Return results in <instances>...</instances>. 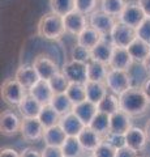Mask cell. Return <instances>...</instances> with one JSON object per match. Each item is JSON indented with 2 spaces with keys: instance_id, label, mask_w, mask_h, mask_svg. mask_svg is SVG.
<instances>
[{
  "instance_id": "1",
  "label": "cell",
  "mask_w": 150,
  "mask_h": 157,
  "mask_svg": "<svg viewBox=\"0 0 150 157\" xmlns=\"http://www.w3.org/2000/svg\"><path fill=\"white\" fill-rule=\"evenodd\" d=\"M119 104L120 110L127 113L129 117H141L148 110V106L150 101L145 96L141 88H133L130 86L129 89L119 94Z\"/></svg>"
},
{
  "instance_id": "2",
  "label": "cell",
  "mask_w": 150,
  "mask_h": 157,
  "mask_svg": "<svg viewBox=\"0 0 150 157\" xmlns=\"http://www.w3.org/2000/svg\"><path fill=\"white\" fill-rule=\"evenodd\" d=\"M37 33L39 37L50 39V41L60 39L65 33L64 18H63V16H59L54 12L45 14L38 22Z\"/></svg>"
},
{
  "instance_id": "3",
  "label": "cell",
  "mask_w": 150,
  "mask_h": 157,
  "mask_svg": "<svg viewBox=\"0 0 150 157\" xmlns=\"http://www.w3.org/2000/svg\"><path fill=\"white\" fill-rule=\"evenodd\" d=\"M27 90L24 88L16 78H8L2 85V97L4 102L11 107H18L26 96Z\"/></svg>"
},
{
  "instance_id": "4",
  "label": "cell",
  "mask_w": 150,
  "mask_h": 157,
  "mask_svg": "<svg viewBox=\"0 0 150 157\" xmlns=\"http://www.w3.org/2000/svg\"><path fill=\"white\" fill-rule=\"evenodd\" d=\"M130 76L128 71H123V70H112L110 68L107 78H106V85L108 89L115 93V94H122L123 92L130 88Z\"/></svg>"
},
{
  "instance_id": "5",
  "label": "cell",
  "mask_w": 150,
  "mask_h": 157,
  "mask_svg": "<svg viewBox=\"0 0 150 157\" xmlns=\"http://www.w3.org/2000/svg\"><path fill=\"white\" fill-rule=\"evenodd\" d=\"M110 37L112 39L115 46L127 48L130 43L137 38V33H136V29L134 28H130L123 22L116 21L112 32L110 34Z\"/></svg>"
},
{
  "instance_id": "6",
  "label": "cell",
  "mask_w": 150,
  "mask_h": 157,
  "mask_svg": "<svg viewBox=\"0 0 150 157\" xmlns=\"http://www.w3.org/2000/svg\"><path fill=\"white\" fill-rule=\"evenodd\" d=\"M20 132L25 141H27V143H35V141H39L43 137L45 127L41 123L39 118H24L21 122Z\"/></svg>"
},
{
  "instance_id": "7",
  "label": "cell",
  "mask_w": 150,
  "mask_h": 157,
  "mask_svg": "<svg viewBox=\"0 0 150 157\" xmlns=\"http://www.w3.org/2000/svg\"><path fill=\"white\" fill-rule=\"evenodd\" d=\"M61 72L67 76V78L71 82L85 84L88 81V64L86 63H81V62L71 59V60L64 63V66L61 68Z\"/></svg>"
},
{
  "instance_id": "8",
  "label": "cell",
  "mask_w": 150,
  "mask_h": 157,
  "mask_svg": "<svg viewBox=\"0 0 150 157\" xmlns=\"http://www.w3.org/2000/svg\"><path fill=\"white\" fill-rule=\"evenodd\" d=\"M145 17H146V14L144 13L141 7L138 6V3H127L123 12L118 17V21L136 29L145 20Z\"/></svg>"
},
{
  "instance_id": "9",
  "label": "cell",
  "mask_w": 150,
  "mask_h": 157,
  "mask_svg": "<svg viewBox=\"0 0 150 157\" xmlns=\"http://www.w3.org/2000/svg\"><path fill=\"white\" fill-rule=\"evenodd\" d=\"M116 21L118 18L104 13L103 11H94L89 16V25L101 32L103 36H110Z\"/></svg>"
},
{
  "instance_id": "10",
  "label": "cell",
  "mask_w": 150,
  "mask_h": 157,
  "mask_svg": "<svg viewBox=\"0 0 150 157\" xmlns=\"http://www.w3.org/2000/svg\"><path fill=\"white\" fill-rule=\"evenodd\" d=\"M21 119L12 110H5L0 117V131L4 136H14L21 131Z\"/></svg>"
},
{
  "instance_id": "11",
  "label": "cell",
  "mask_w": 150,
  "mask_h": 157,
  "mask_svg": "<svg viewBox=\"0 0 150 157\" xmlns=\"http://www.w3.org/2000/svg\"><path fill=\"white\" fill-rule=\"evenodd\" d=\"M106 37L107 36H104L90 51H91V60H97V62L104 63V64H108L111 60V56H112L115 45L111 37L110 39H107Z\"/></svg>"
},
{
  "instance_id": "12",
  "label": "cell",
  "mask_w": 150,
  "mask_h": 157,
  "mask_svg": "<svg viewBox=\"0 0 150 157\" xmlns=\"http://www.w3.org/2000/svg\"><path fill=\"white\" fill-rule=\"evenodd\" d=\"M63 18H64L65 32L69 34H73V36H79L85 28L89 26L88 20H86V14L76 11V9L72 11L71 13H68L67 16H64Z\"/></svg>"
},
{
  "instance_id": "13",
  "label": "cell",
  "mask_w": 150,
  "mask_h": 157,
  "mask_svg": "<svg viewBox=\"0 0 150 157\" xmlns=\"http://www.w3.org/2000/svg\"><path fill=\"white\" fill-rule=\"evenodd\" d=\"M134 60L130 56L128 48L125 47H114V52L111 56V60L108 63V67L112 70H123V71H129Z\"/></svg>"
},
{
  "instance_id": "14",
  "label": "cell",
  "mask_w": 150,
  "mask_h": 157,
  "mask_svg": "<svg viewBox=\"0 0 150 157\" xmlns=\"http://www.w3.org/2000/svg\"><path fill=\"white\" fill-rule=\"evenodd\" d=\"M33 66H34L39 78H43V80H50L55 73L59 72L56 63L52 60L51 58H48L47 55L35 56L34 62H33Z\"/></svg>"
},
{
  "instance_id": "15",
  "label": "cell",
  "mask_w": 150,
  "mask_h": 157,
  "mask_svg": "<svg viewBox=\"0 0 150 157\" xmlns=\"http://www.w3.org/2000/svg\"><path fill=\"white\" fill-rule=\"evenodd\" d=\"M14 78H16L26 90H29L31 86H34L38 82L39 76H38V73L33 64H22L17 68L16 73H14Z\"/></svg>"
},
{
  "instance_id": "16",
  "label": "cell",
  "mask_w": 150,
  "mask_h": 157,
  "mask_svg": "<svg viewBox=\"0 0 150 157\" xmlns=\"http://www.w3.org/2000/svg\"><path fill=\"white\" fill-rule=\"evenodd\" d=\"M17 109L22 118H38L43 109V105L27 92Z\"/></svg>"
},
{
  "instance_id": "17",
  "label": "cell",
  "mask_w": 150,
  "mask_h": 157,
  "mask_svg": "<svg viewBox=\"0 0 150 157\" xmlns=\"http://www.w3.org/2000/svg\"><path fill=\"white\" fill-rule=\"evenodd\" d=\"M27 92L30 93L33 97H35L43 106L50 105L52 98H54V96H55L54 90H52L51 86H50L48 80H43V78H39L37 84L34 86H31Z\"/></svg>"
},
{
  "instance_id": "18",
  "label": "cell",
  "mask_w": 150,
  "mask_h": 157,
  "mask_svg": "<svg viewBox=\"0 0 150 157\" xmlns=\"http://www.w3.org/2000/svg\"><path fill=\"white\" fill-rule=\"evenodd\" d=\"M127 113H124L123 110H119L111 114V126H110V132L111 134H120L125 135L129 131L132 126V121Z\"/></svg>"
},
{
  "instance_id": "19",
  "label": "cell",
  "mask_w": 150,
  "mask_h": 157,
  "mask_svg": "<svg viewBox=\"0 0 150 157\" xmlns=\"http://www.w3.org/2000/svg\"><path fill=\"white\" fill-rule=\"evenodd\" d=\"M59 124L63 127V130L65 131V134L68 136H79L80 132L86 127L84 124V122H82L73 111H71L65 115H61Z\"/></svg>"
},
{
  "instance_id": "20",
  "label": "cell",
  "mask_w": 150,
  "mask_h": 157,
  "mask_svg": "<svg viewBox=\"0 0 150 157\" xmlns=\"http://www.w3.org/2000/svg\"><path fill=\"white\" fill-rule=\"evenodd\" d=\"M77 137H79L81 145L84 147V149L86 152H89V153H93V152L98 148V145L103 141V137L97 134L89 126H86Z\"/></svg>"
},
{
  "instance_id": "21",
  "label": "cell",
  "mask_w": 150,
  "mask_h": 157,
  "mask_svg": "<svg viewBox=\"0 0 150 157\" xmlns=\"http://www.w3.org/2000/svg\"><path fill=\"white\" fill-rule=\"evenodd\" d=\"M125 141L129 148H132L137 152H142L148 143V136L145 134V130H141L138 127H130L129 131L125 134Z\"/></svg>"
},
{
  "instance_id": "22",
  "label": "cell",
  "mask_w": 150,
  "mask_h": 157,
  "mask_svg": "<svg viewBox=\"0 0 150 157\" xmlns=\"http://www.w3.org/2000/svg\"><path fill=\"white\" fill-rule=\"evenodd\" d=\"M72 111L84 122L85 126H89L90 122L93 121V118L95 117V114L98 113V105L89 100H85V101L80 102V104L75 105Z\"/></svg>"
},
{
  "instance_id": "23",
  "label": "cell",
  "mask_w": 150,
  "mask_h": 157,
  "mask_svg": "<svg viewBox=\"0 0 150 157\" xmlns=\"http://www.w3.org/2000/svg\"><path fill=\"white\" fill-rule=\"evenodd\" d=\"M67 137H68V135L65 134V131L63 130L60 124L48 127V128L45 130V134H43V140H45L46 145H52V147H63Z\"/></svg>"
},
{
  "instance_id": "24",
  "label": "cell",
  "mask_w": 150,
  "mask_h": 157,
  "mask_svg": "<svg viewBox=\"0 0 150 157\" xmlns=\"http://www.w3.org/2000/svg\"><path fill=\"white\" fill-rule=\"evenodd\" d=\"M86 97L88 100L98 105L103 98L107 96V85L106 82H98V81H86Z\"/></svg>"
},
{
  "instance_id": "25",
  "label": "cell",
  "mask_w": 150,
  "mask_h": 157,
  "mask_svg": "<svg viewBox=\"0 0 150 157\" xmlns=\"http://www.w3.org/2000/svg\"><path fill=\"white\" fill-rule=\"evenodd\" d=\"M127 48H128L132 59L134 60V63H141V64L150 54V45L145 41H142V39H140L138 37L134 39Z\"/></svg>"
},
{
  "instance_id": "26",
  "label": "cell",
  "mask_w": 150,
  "mask_h": 157,
  "mask_svg": "<svg viewBox=\"0 0 150 157\" xmlns=\"http://www.w3.org/2000/svg\"><path fill=\"white\" fill-rule=\"evenodd\" d=\"M103 37L104 36L102 33L89 25L88 28H85L84 30L77 36V43L86 47V48H89V50H91V48H93Z\"/></svg>"
},
{
  "instance_id": "27",
  "label": "cell",
  "mask_w": 150,
  "mask_h": 157,
  "mask_svg": "<svg viewBox=\"0 0 150 157\" xmlns=\"http://www.w3.org/2000/svg\"><path fill=\"white\" fill-rule=\"evenodd\" d=\"M110 71L108 64L90 60L88 63V81H98V82H106Z\"/></svg>"
},
{
  "instance_id": "28",
  "label": "cell",
  "mask_w": 150,
  "mask_h": 157,
  "mask_svg": "<svg viewBox=\"0 0 150 157\" xmlns=\"http://www.w3.org/2000/svg\"><path fill=\"white\" fill-rule=\"evenodd\" d=\"M110 126H111V115L107 114V113L99 111V110L89 124L90 128H93L103 139L110 134Z\"/></svg>"
},
{
  "instance_id": "29",
  "label": "cell",
  "mask_w": 150,
  "mask_h": 157,
  "mask_svg": "<svg viewBox=\"0 0 150 157\" xmlns=\"http://www.w3.org/2000/svg\"><path fill=\"white\" fill-rule=\"evenodd\" d=\"M61 151L65 157H82L84 156V147L81 145L77 136H68L64 144L61 147Z\"/></svg>"
},
{
  "instance_id": "30",
  "label": "cell",
  "mask_w": 150,
  "mask_h": 157,
  "mask_svg": "<svg viewBox=\"0 0 150 157\" xmlns=\"http://www.w3.org/2000/svg\"><path fill=\"white\" fill-rule=\"evenodd\" d=\"M38 118H39L41 123L43 124V127H45V130H46V128H48V127L59 124L60 119H61V115L51 105H45Z\"/></svg>"
},
{
  "instance_id": "31",
  "label": "cell",
  "mask_w": 150,
  "mask_h": 157,
  "mask_svg": "<svg viewBox=\"0 0 150 157\" xmlns=\"http://www.w3.org/2000/svg\"><path fill=\"white\" fill-rule=\"evenodd\" d=\"M54 109L59 113L60 115H65L73 110V102L69 100V97L67 96V93H60V94H55L52 98L51 104Z\"/></svg>"
},
{
  "instance_id": "32",
  "label": "cell",
  "mask_w": 150,
  "mask_h": 157,
  "mask_svg": "<svg viewBox=\"0 0 150 157\" xmlns=\"http://www.w3.org/2000/svg\"><path fill=\"white\" fill-rule=\"evenodd\" d=\"M67 96L69 97V100L73 102V105H77L80 102L88 100L86 97V88L85 84H80V82H71L68 89H67Z\"/></svg>"
},
{
  "instance_id": "33",
  "label": "cell",
  "mask_w": 150,
  "mask_h": 157,
  "mask_svg": "<svg viewBox=\"0 0 150 157\" xmlns=\"http://www.w3.org/2000/svg\"><path fill=\"white\" fill-rule=\"evenodd\" d=\"M124 0H101V11L118 18L125 7Z\"/></svg>"
},
{
  "instance_id": "34",
  "label": "cell",
  "mask_w": 150,
  "mask_h": 157,
  "mask_svg": "<svg viewBox=\"0 0 150 157\" xmlns=\"http://www.w3.org/2000/svg\"><path fill=\"white\" fill-rule=\"evenodd\" d=\"M76 0H50L51 12H54L59 16H67L72 11H75Z\"/></svg>"
},
{
  "instance_id": "35",
  "label": "cell",
  "mask_w": 150,
  "mask_h": 157,
  "mask_svg": "<svg viewBox=\"0 0 150 157\" xmlns=\"http://www.w3.org/2000/svg\"><path fill=\"white\" fill-rule=\"evenodd\" d=\"M98 110L107 113V114H114V113L120 110V104H119V96L112 93V94H107L102 101L98 104Z\"/></svg>"
},
{
  "instance_id": "36",
  "label": "cell",
  "mask_w": 150,
  "mask_h": 157,
  "mask_svg": "<svg viewBox=\"0 0 150 157\" xmlns=\"http://www.w3.org/2000/svg\"><path fill=\"white\" fill-rule=\"evenodd\" d=\"M48 82H50V86H51V89L54 90L55 94L65 93L67 89H68L69 84H71V81L68 80V78H67V76H65L63 72L55 73V75L52 76L50 80H48Z\"/></svg>"
},
{
  "instance_id": "37",
  "label": "cell",
  "mask_w": 150,
  "mask_h": 157,
  "mask_svg": "<svg viewBox=\"0 0 150 157\" xmlns=\"http://www.w3.org/2000/svg\"><path fill=\"white\" fill-rule=\"evenodd\" d=\"M71 58L73 60H77V62H81V63H88L91 60V51L89 48H86L84 46L79 45L76 43L75 47L72 48V52H71Z\"/></svg>"
},
{
  "instance_id": "38",
  "label": "cell",
  "mask_w": 150,
  "mask_h": 157,
  "mask_svg": "<svg viewBox=\"0 0 150 157\" xmlns=\"http://www.w3.org/2000/svg\"><path fill=\"white\" fill-rule=\"evenodd\" d=\"M116 151L118 149L114 145H111L108 141L103 140L98 145V148L91 153V156L93 157H116Z\"/></svg>"
},
{
  "instance_id": "39",
  "label": "cell",
  "mask_w": 150,
  "mask_h": 157,
  "mask_svg": "<svg viewBox=\"0 0 150 157\" xmlns=\"http://www.w3.org/2000/svg\"><path fill=\"white\" fill-rule=\"evenodd\" d=\"M97 4H98V0H76L75 9L86 16H90L95 11Z\"/></svg>"
},
{
  "instance_id": "40",
  "label": "cell",
  "mask_w": 150,
  "mask_h": 157,
  "mask_svg": "<svg viewBox=\"0 0 150 157\" xmlns=\"http://www.w3.org/2000/svg\"><path fill=\"white\" fill-rule=\"evenodd\" d=\"M136 33L140 39H142V41L150 45V17L149 16L145 17L144 21L140 24V26L136 28Z\"/></svg>"
},
{
  "instance_id": "41",
  "label": "cell",
  "mask_w": 150,
  "mask_h": 157,
  "mask_svg": "<svg viewBox=\"0 0 150 157\" xmlns=\"http://www.w3.org/2000/svg\"><path fill=\"white\" fill-rule=\"evenodd\" d=\"M103 140L108 141L111 145H114L116 149L123 148V147L127 145V141H125V135H120V134H110L104 137Z\"/></svg>"
},
{
  "instance_id": "42",
  "label": "cell",
  "mask_w": 150,
  "mask_h": 157,
  "mask_svg": "<svg viewBox=\"0 0 150 157\" xmlns=\"http://www.w3.org/2000/svg\"><path fill=\"white\" fill-rule=\"evenodd\" d=\"M42 157H64V153L61 151V147L46 145L42 151Z\"/></svg>"
},
{
  "instance_id": "43",
  "label": "cell",
  "mask_w": 150,
  "mask_h": 157,
  "mask_svg": "<svg viewBox=\"0 0 150 157\" xmlns=\"http://www.w3.org/2000/svg\"><path fill=\"white\" fill-rule=\"evenodd\" d=\"M116 157H138V153H137V151L125 145L123 148H119L116 151Z\"/></svg>"
},
{
  "instance_id": "44",
  "label": "cell",
  "mask_w": 150,
  "mask_h": 157,
  "mask_svg": "<svg viewBox=\"0 0 150 157\" xmlns=\"http://www.w3.org/2000/svg\"><path fill=\"white\" fill-rule=\"evenodd\" d=\"M21 157H42V153H39L38 151L33 148H25L21 152Z\"/></svg>"
},
{
  "instance_id": "45",
  "label": "cell",
  "mask_w": 150,
  "mask_h": 157,
  "mask_svg": "<svg viewBox=\"0 0 150 157\" xmlns=\"http://www.w3.org/2000/svg\"><path fill=\"white\" fill-rule=\"evenodd\" d=\"M0 157H21V155H18L12 148H3L2 152H0Z\"/></svg>"
},
{
  "instance_id": "46",
  "label": "cell",
  "mask_w": 150,
  "mask_h": 157,
  "mask_svg": "<svg viewBox=\"0 0 150 157\" xmlns=\"http://www.w3.org/2000/svg\"><path fill=\"white\" fill-rule=\"evenodd\" d=\"M137 3H138V6L141 7L144 13L150 17V0H138Z\"/></svg>"
},
{
  "instance_id": "47",
  "label": "cell",
  "mask_w": 150,
  "mask_h": 157,
  "mask_svg": "<svg viewBox=\"0 0 150 157\" xmlns=\"http://www.w3.org/2000/svg\"><path fill=\"white\" fill-rule=\"evenodd\" d=\"M141 89H142V92L145 93V96L148 97V100L150 101V77L145 80V82H144L142 86H141Z\"/></svg>"
},
{
  "instance_id": "48",
  "label": "cell",
  "mask_w": 150,
  "mask_h": 157,
  "mask_svg": "<svg viewBox=\"0 0 150 157\" xmlns=\"http://www.w3.org/2000/svg\"><path fill=\"white\" fill-rule=\"evenodd\" d=\"M142 66H144V68H145V71H146L149 75H150V54H149V56L145 59V62L142 63Z\"/></svg>"
},
{
  "instance_id": "49",
  "label": "cell",
  "mask_w": 150,
  "mask_h": 157,
  "mask_svg": "<svg viewBox=\"0 0 150 157\" xmlns=\"http://www.w3.org/2000/svg\"><path fill=\"white\" fill-rule=\"evenodd\" d=\"M145 134H146V136H148V140L150 141V121L145 124Z\"/></svg>"
},
{
  "instance_id": "50",
  "label": "cell",
  "mask_w": 150,
  "mask_h": 157,
  "mask_svg": "<svg viewBox=\"0 0 150 157\" xmlns=\"http://www.w3.org/2000/svg\"><path fill=\"white\" fill-rule=\"evenodd\" d=\"M91 157H93V156H91Z\"/></svg>"
},
{
  "instance_id": "51",
  "label": "cell",
  "mask_w": 150,
  "mask_h": 157,
  "mask_svg": "<svg viewBox=\"0 0 150 157\" xmlns=\"http://www.w3.org/2000/svg\"><path fill=\"white\" fill-rule=\"evenodd\" d=\"M64 157H65V156H64Z\"/></svg>"
}]
</instances>
